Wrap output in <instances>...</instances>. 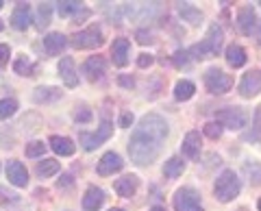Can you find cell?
Here are the masks:
<instances>
[{
	"label": "cell",
	"mask_w": 261,
	"mask_h": 211,
	"mask_svg": "<svg viewBox=\"0 0 261 211\" xmlns=\"http://www.w3.org/2000/svg\"><path fill=\"white\" fill-rule=\"evenodd\" d=\"M168 137L166 120L157 113H148L140 120V126H135L128 142V155L135 166H150L159 157L161 146Z\"/></svg>",
	"instance_id": "6da1fadb"
},
{
	"label": "cell",
	"mask_w": 261,
	"mask_h": 211,
	"mask_svg": "<svg viewBox=\"0 0 261 211\" xmlns=\"http://www.w3.org/2000/svg\"><path fill=\"white\" fill-rule=\"evenodd\" d=\"M220 48H222V31L218 29V24H214V27H209L207 37L190 48V55H194V59H209V57H216L220 52Z\"/></svg>",
	"instance_id": "7a4b0ae2"
},
{
	"label": "cell",
	"mask_w": 261,
	"mask_h": 211,
	"mask_svg": "<svg viewBox=\"0 0 261 211\" xmlns=\"http://www.w3.org/2000/svg\"><path fill=\"white\" fill-rule=\"evenodd\" d=\"M240 190H242V183H240V178L233 170H224V172L218 176L216 188H214L216 198L220 202H231L240 194Z\"/></svg>",
	"instance_id": "3957f363"
},
{
	"label": "cell",
	"mask_w": 261,
	"mask_h": 211,
	"mask_svg": "<svg viewBox=\"0 0 261 211\" xmlns=\"http://www.w3.org/2000/svg\"><path fill=\"white\" fill-rule=\"evenodd\" d=\"M205 85L211 94H226L233 87V78L231 74H226L220 68H211L205 74Z\"/></svg>",
	"instance_id": "277c9868"
},
{
	"label": "cell",
	"mask_w": 261,
	"mask_h": 211,
	"mask_svg": "<svg viewBox=\"0 0 261 211\" xmlns=\"http://www.w3.org/2000/svg\"><path fill=\"white\" fill-rule=\"evenodd\" d=\"M174 209L176 211H205L200 207L198 192L192 188H181L174 194Z\"/></svg>",
	"instance_id": "5b68a950"
},
{
	"label": "cell",
	"mask_w": 261,
	"mask_h": 211,
	"mask_svg": "<svg viewBox=\"0 0 261 211\" xmlns=\"http://www.w3.org/2000/svg\"><path fill=\"white\" fill-rule=\"evenodd\" d=\"M111 133H113V126L105 120V122L98 126V131L96 133H81L79 137H81V144H83V148L85 150H94V148H98L100 144H105L111 137Z\"/></svg>",
	"instance_id": "8992f818"
},
{
	"label": "cell",
	"mask_w": 261,
	"mask_h": 211,
	"mask_svg": "<svg viewBox=\"0 0 261 211\" xmlns=\"http://www.w3.org/2000/svg\"><path fill=\"white\" fill-rule=\"evenodd\" d=\"M72 44H74V48H98L102 44V31L98 27H87L83 31H79V33H74V37H72Z\"/></svg>",
	"instance_id": "52a82bcc"
},
{
	"label": "cell",
	"mask_w": 261,
	"mask_h": 211,
	"mask_svg": "<svg viewBox=\"0 0 261 211\" xmlns=\"http://www.w3.org/2000/svg\"><path fill=\"white\" fill-rule=\"evenodd\" d=\"M216 118H218V122L226 126V128H244L246 126V113H244L242 109L238 107H226L222 111H218L216 113Z\"/></svg>",
	"instance_id": "ba28073f"
},
{
	"label": "cell",
	"mask_w": 261,
	"mask_h": 211,
	"mask_svg": "<svg viewBox=\"0 0 261 211\" xmlns=\"http://www.w3.org/2000/svg\"><path fill=\"white\" fill-rule=\"evenodd\" d=\"M261 92V72L259 70H250L244 74L242 83H240V94L244 98H252Z\"/></svg>",
	"instance_id": "9c48e42d"
},
{
	"label": "cell",
	"mask_w": 261,
	"mask_h": 211,
	"mask_svg": "<svg viewBox=\"0 0 261 211\" xmlns=\"http://www.w3.org/2000/svg\"><path fill=\"white\" fill-rule=\"evenodd\" d=\"M122 166H124V161H122L118 152H107V155H102V159L98 161V174L111 176L113 172H120Z\"/></svg>",
	"instance_id": "30bf717a"
},
{
	"label": "cell",
	"mask_w": 261,
	"mask_h": 211,
	"mask_svg": "<svg viewBox=\"0 0 261 211\" xmlns=\"http://www.w3.org/2000/svg\"><path fill=\"white\" fill-rule=\"evenodd\" d=\"M7 178H9V183H13L15 188H27V185H29L27 168H24L20 161H15V159L7 164Z\"/></svg>",
	"instance_id": "8fae6325"
},
{
	"label": "cell",
	"mask_w": 261,
	"mask_h": 211,
	"mask_svg": "<svg viewBox=\"0 0 261 211\" xmlns=\"http://www.w3.org/2000/svg\"><path fill=\"white\" fill-rule=\"evenodd\" d=\"M128 57H130V44H128V39L118 37L116 42H113V46H111V59H113V63H116L118 68H124L126 63H128Z\"/></svg>",
	"instance_id": "7c38bea8"
},
{
	"label": "cell",
	"mask_w": 261,
	"mask_h": 211,
	"mask_svg": "<svg viewBox=\"0 0 261 211\" xmlns=\"http://www.w3.org/2000/svg\"><path fill=\"white\" fill-rule=\"evenodd\" d=\"M137 188H140V178H137L135 174H126V176H122L113 183V190L118 192V196H124V198L133 196V194L137 192Z\"/></svg>",
	"instance_id": "4fadbf2b"
},
{
	"label": "cell",
	"mask_w": 261,
	"mask_h": 211,
	"mask_svg": "<svg viewBox=\"0 0 261 211\" xmlns=\"http://www.w3.org/2000/svg\"><path fill=\"white\" fill-rule=\"evenodd\" d=\"M59 76L68 87H76L79 85V74H76V68H74L72 57H63V59L59 61Z\"/></svg>",
	"instance_id": "5bb4252c"
},
{
	"label": "cell",
	"mask_w": 261,
	"mask_h": 211,
	"mask_svg": "<svg viewBox=\"0 0 261 211\" xmlns=\"http://www.w3.org/2000/svg\"><path fill=\"white\" fill-rule=\"evenodd\" d=\"M257 24V15L252 7H242L240 13H238V29L242 35H252V29Z\"/></svg>",
	"instance_id": "9a60e30c"
},
{
	"label": "cell",
	"mask_w": 261,
	"mask_h": 211,
	"mask_svg": "<svg viewBox=\"0 0 261 211\" xmlns=\"http://www.w3.org/2000/svg\"><path fill=\"white\" fill-rule=\"evenodd\" d=\"M31 24V7L27 3H18V7L11 13V27L18 31H27Z\"/></svg>",
	"instance_id": "2e32d148"
},
{
	"label": "cell",
	"mask_w": 261,
	"mask_h": 211,
	"mask_svg": "<svg viewBox=\"0 0 261 211\" xmlns=\"http://www.w3.org/2000/svg\"><path fill=\"white\" fill-rule=\"evenodd\" d=\"M105 70H107V63H105L102 57H89V59L83 63V72L87 74L89 81H98L102 78Z\"/></svg>",
	"instance_id": "e0dca14e"
},
{
	"label": "cell",
	"mask_w": 261,
	"mask_h": 211,
	"mask_svg": "<svg viewBox=\"0 0 261 211\" xmlns=\"http://www.w3.org/2000/svg\"><path fill=\"white\" fill-rule=\"evenodd\" d=\"M65 46H68V37L61 35V33H48L44 37V50H46V55H50V57L65 50Z\"/></svg>",
	"instance_id": "ac0fdd59"
},
{
	"label": "cell",
	"mask_w": 261,
	"mask_h": 211,
	"mask_svg": "<svg viewBox=\"0 0 261 211\" xmlns=\"http://www.w3.org/2000/svg\"><path fill=\"white\" fill-rule=\"evenodd\" d=\"M50 148L57 152V155H61V157H70V155H74L76 146H74V142H72L70 137L53 135V137H50Z\"/></svg>",
	"instance_id": "d6986e66"
},
{
	"label": "cell",
	"mask_w": 261,
	"mask_h": 211,
	"mask_svg": "<svg viewBox=\"0 0 261 211\" xmlns=\"http://www.w3.org/2000/svg\"><path fill=\"white\" fill-rule=\"evenodd\" d=\"M183 155L187 159H196L198 157V152H200V133L198 131H190L185 135V140H183Z\"/></svg>",
	"instance_id": "ffe728a7"
},
{
	"label": "cell",
	"mask_w": 261,
	"mask_h": 211,
	"mask_svg": "<svg viewBox=\"0 0 261 211\" xmlns=\"http://www.w3.org/2000/svg\"><path fill=\"white\" fill-rule=\"evenodd\" d=\"M105 202V192L100 188H89L83 196V207L87 211H98Z\"/></svg>",
	"instance_id": "44dd1931"
},
{
	"label": "cell",
	"mask_w": 261,
	"mask_h": 211,
	"mask_svg": "<svg viewBox=\"0 0 261 211\" xmlns=\"http://www.w3.org/2000/svg\"><path fill=\"white\" fill-rule=\"evenodd\" d=\"M226 63L233 68H242L246 63V50L238 44H231L226 48Z\"/></svg>",
	"instance_id": "7402d4cb"
},
{
	"label": "cell",
	"mask_w": 261,
	"mask_h": 211,
	"mask_svg": "<svg viewBox=\"0 0 261 211\" xmlns=\"http://www.w3.org/2000/svg\"><path fill=\"white\" fill-rule=\"evenodd\" d=\"M61 98V89L57 87H37L35 92H33V100L35 102H55Z\"/></svg>",
	"instance_id": "603a6c76"
},
{
	"label": "cell",
	"mask_w": 261,
	"mask_h": 211,
	"mask_svg": "<svg viewBox=\"0 0 261 211\" xmlns=\"http://www.w3.org/2000/svg\"><path fill=\"white\" fill-rule=\"evenodd\" d=\"M178 13H181V18H183L185 22L194 24V27H198V24L202 22V13L196 9V7L187 5V3H178Z\"/></svg>",
	"instance_id": "cb8c5ba5"
},
{
	"label": "cell",
	"mask_w": 261,
	"mask_h": 211,
	"mask_svg": "<svg viewBox=\"0 0 261 211\" xmlns=\"http://www.w3.org/2000/svg\"><path fill=\"white\" fill-rule=\"evenodd\" d=\"M183 170H185V161L181 157H170L166 161V166H163V174L168 178H176L183 174Z\"/></svg>",
	"instance_id": "d4e9b609"
},
{
	"label": "cell",
	"mask_w": 261,
	"mask_h": 211,
	"mask_svg": "<svg viewBox=\"0 0 261 211\" xmlns=\"http://www.w3.org/2000/svg\"><path fill=\"white\" fill-rule=\"evenodd\" d=\"M196 92V87L192 81H178V83L174 85V98L176 100H190L192 96Z\"/></svg>",
	"instance_id": "484cf974"
},
{
	"label": "cell",
	"mask_w": 261,
	"mask_h": 211,
	"mask_svg": "<svg viewBox=\"0 0 261 211\" xmlns=\"http://www.w3.org/2000/svg\"><path fill=\"white\" fill-rule=\"evenodd\" d=\"M59 161H57V159H44V161H39V164H37V174L39 176H53V174H57V172H59Z\"/></svg>",
	"instance_id": "4316f807"
},
{
	"label": "cell",
	"mask_w": 261,
	"mask_h": 211,
	"mask_svg": "<svg viewBox=\"0 0 261 211\" xmlns=\"http://www.w3.org/2000/svg\"><path fill=\"white\" fill-rule=\"evenodd\" d=\"M33 68H35V66H33V61L29 59V57H24V55L13 61V72H15V74H20V76H31Z\"/></svg>",
	"instance_id": "83f0119b"
},
{
	"label": "cell",
	"mask_w": 261,
	"mask_h": 211,
	"mask_svg": "<svg viewBox=\"0 0 261 211\" xmlns=\"http://www.w3.org/2000/svg\"><path fill=\"white\" fill-rule=\"evenodd\" d=\"M81 7H83V3H79V0H61V3H57V9H59L63 18H68L72 13H79Z\"/></svg>",
	"instance_id": "f1b7e54d"
},
{
	"label": "cell",
	"mask_w": 261,
	"mask_h": 211,
	"mask_svg": "<svg viewBox=\"0 0 261 211\" xmlns=\"http://www.w3.org/2000/svg\"><path fill=\"white\" fill-rule=\"evenodd\" d=\"M15 111H18V102H15L13 98H3L0 100V120L11 118Z\"/></svg>",
	"instance_id": "f546056e"
},
{
	"label": "cell",
	"mask_w": 261,
	"mask_h": 211,
	"mask_svg": "<svg viewBox=\"0 0 261 211\" xmlns=\"http://www.w3.org/2000/svg\"><path fill=\"white\" fill-rule=\"evenodd\" d=\"M50 13H53V9H50V5L48 3L39 5V9H37V27L39 29H44V27L50 24Z\"/></svg>",
	"instance_id": "4dcf8cb0"
},
{
	"label": "cell",
	"mask_w": 261,
	"mask_h": 211,
	"mask_svg": "<svg viewBox=\"0 0 261 211\" xmlns=\"http://www.w3.org/2000/svg\"><path fill=\"white\" fill-rule=\"evenodd\" d=\"M246 140H255V142H261V104L257 107L255 111V126H252V131L244 135Z\"/></svg>",
	"instance_id": "1f68e13d"
},
{
	"label": "cell",
	"mask_w": 261,
	"mask_h": 211,
	"mask_svg": "<svg viewBox=\"0 0 261 211\" xmlns=\"http://www.w3.org/2000/svg\"><path fill=\"white\" fill-rule=\"evenodd\" d=\"M244 170H246V174L250 176L252 185H261V166L259 164H246Z\"/></svg>",
	"instance_id": "d6a6232c"
},
{
	"label": "cell",
	"mask_w": 261,
	"mask_h": 211,
	"mask_svg": "<svg viewBox=\"0 0 261 211\" xmlns=\"http://www.w3.org/2000/svg\"><path fill=\"white\" fill-rule=\"evenodd\" d=\"M44 150H46L44 142H31V144H27V157H31V159L44 155Z\"/></svg>",
	"instance_id": "836d02e7"
},
{
	"label": "cell",
	"mask_w": 261,
	"mask_h": 211,
	"mask_svg": "<svg viewBox=\"0 0 261 211\" xmlns=\"http://www.w3.org/2000/svg\"><path fill=\"white\" fill-rule=\"evenodd\" d=\"M205 135L211 137V140H218V137L222 135V124L220 122H207L205 124Z\"/></svg>",
	"instance_id": "e575fe53"
},
{
	"label": "cell",
	"mask_w": 261,
	"mask_h": 211,
	"mask_svg": "<svg viewBox=\"0 0 261 211\" xmlns=\"http://www.w3.org/2000/svg\"><path fill=\"white\" fill-rule=\"evenodd\" d=\"M74 120L76 122H89V120H92V111H89L87 107H81V111H76Z\"/></svg>",
	"instance_id": "d590c367"
},
{
	"label": "cell",
	"mask_w": 261,
	"mask_h": 211,
	"mask_svg": "<svg viewBox=\"0 0 261 211\" xmlns=\"http://www.w3.org/2000/svg\"><path fill=\"white\" fill-rule=\"evenodd\" d=\"M172 61H174V66H187V52L185 50H176L174 57H172Z\"/></svg>",
	"instance_id": "8d00e7d4"
},
{
	"label": "cell",
	"mask_w": 261,
	"mask_h": 211,
	"mask_svg": "<svg viewBox=\"0 0 261 211\" xmlns=\"http://www.w3.org/2000/svg\"><path fill=\"white\" fill-rule=\"evenodd\" d=\"M7 61H9V46L0 44V68H5Z\"/></svg>",
	"instance_id": "74e56055"
},
{
	"label": "cell",
	"mask_w": 261,
	"mask_h": 211,
	"mask_svg": "<svg viewBox=\"0 0 261 211\" xmlns=\"http://www.w3.org/2000/svg\"><path fill=\"white\" fill-rule=\"evenodd\" d=\"M152 55H140V59H137V66H140V68H148V66H152Z\"/></svg>",
	"instance_id": "f35d334b"
},
{
	"label": "cell",
	"mask_w": 261,
	"mask_h": 211,
	"mask_svg": "<svg viewBox=\"0 0 261 211\" xmlns=\"http://www.w3.org/2000/svg\"><path fill=\"white\" fill-rule=\"evenodd\" d=\"M137 42L140 44H152L154 39H152L150 33H146V31H137Z\"/></svg>",
	"instance_id": "ab89813d"
},
{
	"label": "cell",
	"mask_w": 261,
	"mask_h": 211,
	"mask_svg": "<svg viewBox=\"0 0 261 211\" xmlns=\"http://www.w3.org/2000/svg\"><path fill=\"white\" fill-rule=\"evenodd\" d=\"M18 198H15V194H7V190L5 188H0V202H15Z\"/></svg>",
	"instance_id": "60d3db41"
},
{
	"label": "cell",
	"mask_w": 261,
	"mask_h": 211,
	"mask_svg": "<svg viewBox=\"0 0 261 211\" xmlns=\"http://www.w3.org/2000/svg\"><path fill=\"white\" fill-rule=\"evenodd\" d=\"M133 124V113H128V111H124L120 116V126H130Z\"/></svg>",
	"instance_id": "b9f144b4"
},
{
	"label": "cell",
	"mask_w": 261,
	"mask_h": 211,
	"mask_svg": "<svg viewBox=\"0 0 261 211\" xmlns=\"http://www.w3.org/2000/svg\"><path fill=\"white\" fill-rule=\"evenodd\" d=\"M120 83L124 85V87H133V85H135V81H133V78H128V76H120Z\"/></svg>",
	"instance_id": "7bdbcfd3"
},
{
	"label": "cell",
	"mask_w": 261,
	"mask_h": 211,
	"mask_svg": "<svg viewBox=\"0 0 261 211\" xmlns=\"http://www.w3.org/2000/svg\"><path fill=\"white\" fill-rule=\"evenodd\" d=\"M150 211H166V209H163V207H152Z\"/></svg>",
	"instance_id": "ee69618b"
},
{
	"label": "cell",
	"mask_w": 261,
	"mask_h": 211,
	"mask_svg": "<svg viewBox=\"0 0 261 211\" xmlns=\"http://www.w3.org/2000/svg\"><path fill=\"white\" fill-rule=\"evenodd\" d=\"M109 211H124V209H118V207H113V209H109Z\"/></svg>",
	"instance_id": "f6af8a7d"
},
{
	"label": "cell",
	"mask_w": 261,
	"mask_h": 211,
	"mask_svg": "<svg viewBox=\"0 0 261 211\" xmlns=\"http://www.w3.org/2000/svg\"><path fill=\"white\" fill-rule=\"evenodd\" d=\"M257 37H259V44H261V27H259V35Z\"/></svg>",
	"instance_id": "bcb514c9"
},
{
	"label": "cell",
	"mask_w": 261,
	"mask_h": 211,
	"mask_svg": "<svg viewBox=\"0 0 261 211\" xmlns=\"http://www.w3.org/2000/svg\"><path fill=\"white\" fill-rule=\"evenodd\" d=\"M5 29V24H3V20H0V31H3Z\"/></svg>",
	"instance_id": "7dc6e473"
},
{
	"label": "cell",
	"mask_w": 261,
	"mask_h": 211,
	"mask_svg": "<svg viewBox=\"0 0 261 211\" xmlns=\"http://www.w3.org/2000/svg\"><path fill=\"white\" fill-rule=\"evenodd\" d=\"M3 5H5V3H3V0H0V9H3Z\"/></svg>",
	"instance_id": "c3c4849f"
},
{
	"label": "cell",
	"mask_w": 261,
	"mask_h": 211,
	"mask_svg": "<svg viewBox=\"0 0 261 211\" xmlns=\"http://www.w3.org/2000/svg\"><path fill=\"white\" fill-rule=\"evenodd\" d=\"M259 211H261V200H259Z\"/></svg>",
	"instance_id": "681fc988"
},
{
	"label": "cell",
	"mask_w": 261,
	"mask_h": 211,
	"mask_svg": "<svg viewBox=\"0 0 261 211\" xmlns=\"http://www.w3.org/2000/svg\"><path fill=\"white\" fill-rule=\"evenodd\" d=\"M259 5H261V3H259Z\"/></svg>",
	"instance_id": "f907efd6"
}]
</instances>
